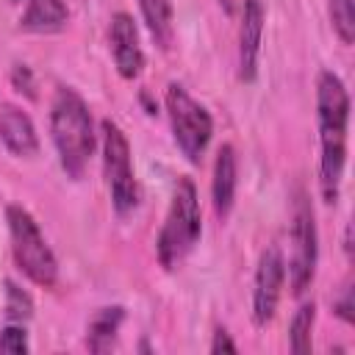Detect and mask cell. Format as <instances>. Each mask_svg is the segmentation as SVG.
I'll use <instances>...</instances> for the list:
<instances>
[{
  "mask_svg": "<svg viewBox=\"0 0 355 355\" xmlns=\"http://www.w3.org/2000/svg\"><path fill=\"white\" fill-rule=\"evenodd\" d=\"M219 6H222L227 14H233V11H236V0H219Z\"/></svg>",
  "mask_w": 355,
  "mask_h": 355,
  "instance_id": "44dd1931",
  "label": "cell"
},
{
  "mask_svg": "<svg viewBox=\"0 0 355 355\" xmlns=\"http://www.w3.org/2000/svg\"><path fill=\"white\" fill-rule=\"evenodd\" d=\"M0 352H11V355L28 352V333H25V327H17V324L3 327L0 330Z\"/></svg>",
  "mask_w": 355,
  "mask_h": 355,
  "instance_id": "d6986e66",
  "label": "cell"
},
{
  "mask_svg": "<svg viewBox=\"0 0 355 355\" xmlns=\"http://www.w3.org/2000/svg\"><path fill=\"white\" fill-rule=\"evenodd\" d=\"M111 53H114V64L125 80L139 78V72L144 67V53L139 44L136 22L125 11L114 14V19H111Z\"/></svg>",
  "mask_w": 355,
  "mask_h": 355,
  "instance_id": "9c48e42d",
  "label": "cell"
},
{
  "mask_svg": "<svg viewBox=\"0 0 355 355\" xmlns=\"http://www.w3.org/2000/svg\"><path fill=\"white\" fill-rule=\"evenodd\" d=\"M67 17H69V11H67L64 0H28V8L22 14L19 25L33 33H53V31L64 28Z\"/></svg>",
  "mask_w": 355,
  "mask_h": 355,
  "instance_id": "4fadbf2b",
  "label": "cell"
},
{
  "mask_svg": "<svg viewBox=\"0 0 355 355\" xmlns=\"http://www.w3.org/2000/svg\"><path fill=\"white\" fill-rule=\"evenodd\" d=\"M200 239V202L197 189L189 178H180L172 194L169 214L164 219L161 236H158V261L166 269H175L197 244Z\"/></svg>",
  "mask_w": 355,
  "mask_h": 355,
  "instance_id": "3957f363",
  "label": "cell"
},
{
  "mask_svg": "<svg viewBox=\"0 0 355 355\" xmlns=\"http://www.w3.org/2000/svg\"><path fill=\"white\" fill-rule=\"evenodd\" d=\"M31 313H33L31 297L22 288H17L14 283H6V319L8 322H25V319H31Z\"/></svg>",
  "mask_w": 355,
  "mask_h": 355,
  "instance_id": "ac0fdd59",
  "label": "cell"
},
{
  "mask_svg": "<svg viewBox=\"0 0 355 355\" xmlns=\"http://www.w3.org/2000/svg\"><path fill=\"white\" fill-rule=\"evenodd\" d=\"M211 352H236V344L230 341V336L225 330H216L214 344H211Z\"/></svg>",
  "mask_w": 355,
  "mask_h": 355,
  "instance_id": "ffe728a7",
  "label": "cell"
},
{
  "mask_svg": "<svg viewBox=\"0 0 355 355\" xmlns=\"http://www.w3.org/2000/svg\"><path fill=\"white\" fill-rule=\"evenodd\" d=\"M283 255L277 247H266L261 261H258V272H255V288H252V319L255 324H266L275 311H277V300H280V288H283Z\"/></svg>",
  "mask_w": 355,
  "mask_h": 355,
  "instance_id": "ba28073f",
  "label": "cell"
},
{
  "mask_svg": "<svg viewBox=\"0 0 355 355\" xmlns=\"http://www.w3.org/2000/svg\"><path fill=\"white\" fill-rule=\"evenodd\" d=\"M316 116H319V186L327 202L338 200V186L347 161V119H349V94L336 72H322L316 83Z\"/></svg>",
  "mask_w": 355,
  "mask_h": 355,
  "instance_id": "6da1fadb",
  "label": "cell"
},
{
  "mask_svg": "<svg viewBox=\"0 0 355 355\" xmlns=\"http://www.w3.org/2000/svg\"><path fill=\"white\" fill-rule=\"evenodd\" d=\"M166 111H169V122H172L178 147L183 150V155L191 164H197L211 141V133H214L211 114L178 83H169V89H166Z\"/></svg>",
  "mask_w": 355,
  "mask_h": 355,
  "instance_id": "5b68a950",
  "label": "cell"
},
{
  "mask_svg": "<svg viewBox=\"0 0 355 355\" xmlns=\"http://www.w3.org/2000/svg\"><path fill=\"white\" fill-rule=\"evenodd\" d=\"M0 141L14 155H36V150H39L36 128H33L31 116L25 111H19L17 105L0 108Z\"/></svg>",
  "mask_w": 355,
  "mask_h": 355,
  "instance_id": "8fae6325",
  "label": "cell"
},
{
  "mask_svg": "<svg viewBox=\"0 0 355 355\" xmlns=\"http://www.w3.org/2000/svg\"><path fill=\"white\" fill-rule=\"evenodd\" d=\"M122 322V308H103L94 313L92 324H89V349L92 352H105L111 349L116 330Z\"/></svg>",
  "mask_w": 355,
  "mask_h": 355,
  "instance_id": "9a60e30c",
  "label": "cell"
},
{
  "mask_svg": "<svg viewBox=\"0 0 355 355\" xmlns=\"http://www.w3.org/2000/svg\"><path fill=\"white\" fill-rule=\"evenodd\" d=\"M313 316H316V308L313 302H305L294 319H291V327H288V338H291V349L297 355H308L311 352V327H313Z\"/></svg>",
  "mask_w": 355,
  "mask_h": 355,
  "instance_id": "2e32d148",
  "label": "cell"
},
{
  "mask_svg": "<svg viewBox=\"0 0 355 355\" xmlns=\"http://www.w3.org/2000/svg\"><path fill=\"white\" fill-rule=\"evenodd\" d=\"M236 194V153L230 144H222L214 164V208L219 216H227Z\"/></svg>",
  "mask_w": 355,
  "mask_h": 355,
  "instance_id": "7c38bea8",
  "label": "cell"
},
{
  "mask_svg": "<svg viewBox=\"0 0 355 355\" xmlns=\"http://www.w3.org/2000/svg\"><path fill=\"white\" fill-rule=\"evenodd\" d=\"M50 130L55 150L61 155V166L78 178L94 150V130L92 114L75 89L58 86L50 105Z\"/></svg>",
  "mask_w": 355,
  "mask_h": 355,
  "instance_id": "7a4b0ae2",
  "label": "cell"
},
{
  "mask_svg": "<svg viewBox=\"0 0 355 355\" xmlns=\"http://www.w3.org/2000/svg\"><path fill=\"white\" fill-rule=\"evenodd\" d=\"M6 219H8V230H11V250H14L17 266L33 283H39L44 288L55 286L58 263H55V255L47 247L39 225L33 222V216L22 205H8Z\"/></svg>",
  "mask_w": 355,
  "mask_h": 355,
  "instance_id": "277c9868",
  "label": "cell"
},
{
  "mask_svg": "<svg viewBox=\"0 0 355 355\" xmlns=\"http://www.w3.org/2000/svg\"><path fill=\"white\" fill-rule=\"evenodd\" d=\"M261 36H263V6H261V0H244L241 33H239V75H241V80H252L258 72Z\"/></svg>",
  "mask_w": 355,
  "mask_h": 355,
  "instance_id": "30bf717a",
  "label": "cell"
},
{
  "mask_svg": "<svg viewBox=\"0 0 355 355\" xmlns=\"http://www.w3.org/2000/svg\"><path fill=\"white\" fill-rule=\"evenodd\" d=\"M330 19H333V28H336L338 39L344 44H349L352 36H355V6H352V0H330Z\"/></svg>",
  "mask_w": 355,
  "mask_h": 355,
  "instance_id": "e0dca14e",
  "label": "cell"
},
{
  "mask_svg": "<svg viewBox=\"0 0 355 355\" xmlns=\"http://www.w3.org/2000/svg\"><path fill=\"white\" fill-rule=\"evenodd\" d=\"M103 169H105V180L111 189L114 208L119 214H128L139 200V186L133 178L128 139L119 130V125L111 119H103Z\"/></svg>",
  "mask_w": 355,
  "mask_h": 355,
  "instance_id": "8992f818",
  "label": "cell"
},
{
  "mask_svg": "<svg viewBox=\"0 0 355 355\" xmlns=\"http://www.w3.org/2000/svg\"><path fill=\"white\" fill-rule=\"evenodd\" d=\"M291 263H288V280L291 291L302 294L316 272V222H313V208L311 200L300 191L294 202V216H291Z\"/></svg>",
  "mask_w": 355,
  "mask_h": 355,
  "instance_id": "52a82bcc",
  "label": "cell"
},
{
  "mask_svg": "<svg viewBox=\"0 0 355 355\" xmlns=\"http://www.w3.org/2000/svg\"><path fill=\"white\" fill-rule=\"evenodd\" d=\"M144 22L155 39L158 47H169L172 36H175V25H172V0H139Z\"/></svg>",
  "mask_w": 355,
  "mask_h": 355,
  "instance_id": "5bb4252c",
  "label": "cell"
}]
</instances>
